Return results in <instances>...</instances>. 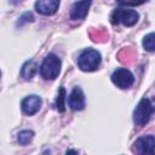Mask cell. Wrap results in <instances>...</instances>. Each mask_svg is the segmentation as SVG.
I'll use <instances>...</instances> for the list:
<instances>
[{
    "instance_id": "ba28073f",
    "label": "cell",
    "mask_w": 155,
    "mask_h": 155,
    "mask_svg": "<svg viewBox=\"0 0 155 155\" xmlns=\"http://www.w3.org/2000/svg\"><path fill=\"white\" fill-rule=\"evenodd\" d=\"M68 103L73 110H82L85 108V94L80 87H74L69 94Z\"/></svg>"
},
{
    "instance_id": "7c38bea8",
    "label": "cell",
    "mask_w": 155,
    "mask_h": 155,
    "mask_svg": "<svg viewBox=\"0 0 155 155\" xmlns=\"http://www.w3.org/2000/svg\"><path fill=\"white\" fill-rule=\"evenodd\" d=\"M33 137H34V132H33V131H30V130H23V131H21V132L18 133L17 140L19 142V144L27 145L28 143L31 142Z\"/></svg>"
},
{
    "instance_id": "5bb4252c",
    "label": "cell",
    "mask_w": 155,
    "mask_h": 155,
    "mask_svg": "<svg viewBox=\"0 0 155 155\" xmlns=\"http://www.w3.org/2000/svg\"><path fill=\"white\" fill-rule=\"evenodd\" d=\"M143 46L147 51H154L155 48V41H154V33H149L143 39Z\"/></svg>"
},
{
    "instance_id": "52a82bcc",
    "label": "cell",
    "mask_w": 155,
    "mask_h": 155,
    "mask_svg": "<svg viewBox=\"0 0 155 155\" xmlns=\"http://www.w3.org/2000/svg\"><path fill=\"white\" fill-rule=\"evenodd\" d=\"M41 104H42V101L39 96L30 94V96H27L25 98H23V101L21 103V107H22V110H23L24 114L34 115L41 108Z\"/></svg>"
},
{
    "instance_id": "6da1fadb",
    "label": "cell",
    "mask_w": 155,
    "mask_h": 155,
    "mask_svg": "<svg viewBox=\"0 0 155 155\" xmlns=\"http://www.w3.org/2000/svg\"><path fill=\"white\" fill-rule=\"evenodd\" d=\"M78 64L79 68L84 71H94L101 64V53L97 50L87 48L80 53Z\"/></svg>"
},
{
    "instance_id": "3957f363",
    "label": "cell",
    "mask_w": 155,
    "mask_h": 155,
    "mask_svg": "<svg viewBox=\"0 0 155 155\" xmlns=\"http://www.w3.org/2000/svg\"><path fill=\"white\" fill-rule=\"evenodd\" d=\"M139 15L136 10L131 8H116L110 16V22L113 24L122 23L126 27H132L138 22Z\"/></svg>"
},
{
    "instance_id": "277c9868",
    "label": "cell",
    "mask_w": 155,
    "mask_h": 155,
    "mask_svg": "<svg viewBox=\"0 0 155 155\" xmlns=\"http://www.w3.org/2000/svg\"><path fill=\"white\" fill-rule=\"evenodd\" d=\"M154 108L151 102L148 98H142L136 107L133 111V121L137 126H144L145 124L149 122L151 115H153Z\"/></svg>"
},
{
    "instance_id": "5b68a950",
    "label": "cell",
    "mask_w": 155,
    "mask_h": 155,
    "mask_svg": "<svg viewBox=\"0 0 155 155\" xmlns=\"http://www.w3.org/2000/svg\"><path fill=\"white\" fill-rule=\"evenodd\" d=\"M111 81L119 87V88H128L134 82L133 74L126 69V68H119L116 69L111 75Z\"/></svg>"
},
{
    "instance_id": "8fae6325",
    "label": "cell",
    "mask_w": 155,
    "mask_h": 155,
    "mask_svg": "<svg viewBox=\"0 0 155 155\" xmlns=\"http://www.w3.org/2000/svg\"><path fill=\"white\" fill-rule=\"evenodd\" d=\"M36 71H38V65H36V63H35L34 61H27V62L23 64L22 69H21V75H22V78H23L24 80H30V79L35 75Z\"/></svg>"
},
{
    "instance_id": "8992f818",
    "label": "cell",
    "mask_w": 155,
    "mask_h": 155,
    "mask_svg": "<svg viewBox=\"0 0 155 155\" xmlns=\"http://www.w3.org/2000/svg\"><path fill=\"white\" fill-rule=\"evenodd\" d=\"M154 136L140 137L134 142V151L139 155H154Z\"/></svg>"
},
{
    "instance_id": "4fadbf2b",
    "label": "cell",
    "mask_w": 155,
    "mask_h": 155,
    "mask_svg": "<svg viewBox=\"0 0 155 155\" xmlns=\"http://www.w3.org/2000/svg\"><path fill=\"white\" fill-rule=\"evenodd\" d=\"M65 90L64 87H61L59 88V92H58V96H57V99H56V108L58 111H64V107H65Z\"/></svg>"
},
{
    "instance_id": "7a4b0ae2",
    "label": "cell",
    "mask_w": 155,
    "mask_h": 155,
    "mask_svg": "<svg viewBox=\"0 0 155 155\" xmlns=\"http://www.w3.org/2000/svg\"><path fill=\"white\" fill-rule=\"evenodd\" d=\"M61 71V59L54 53H48L41 67H40V74L46 80H53L58 76Z\"/></svg>"
},
{
    "instance_id": "30bf717a",
    "label": "cell",
    "mask_w": 155,
    "mask_h": 155,
    "mask_svg": "<svg viewBox=\"0 0 155 155\" xmlns=\"http://www.w3.org/2000/svg\"><path fill=\"white\" fill-rule=\"evenodd\" d=\"M91 6V1H78L74 2L70 10V18L74 21L84 19L88 12V8Z\"/></svg>"
},
{
    "instance_id": "9a60e30c",
    "label": "cell",
    "mask_w": 155,
    "mask_h": 155,
    "mask_svg": "<svg viewBox=\"0 0 155 155\" xmlns=\"http://www.w3.org/2000/svg\"><path fill=\"white\" fill-rule=\"evenodd\" d=\"M65 155H78V151H75V150H69V151H67Z\"/></svg>"
},
{
    "instance_id": "9c48e42d",
    "label": "cell",
    "mask_w": 155,
    "mask_h": 155,
    "mask_svg": "<svg viewBox=\"0 0 155 155\" xmlns=\"http://www.w3.org/2000/svg\"><path fill=\"white\" fill-rule=\"evenodd\" d=\"M59 7V1L57 0H40L35 2V10L45 16H51L57 12Z\"/></svg>"
}]
</instances>
